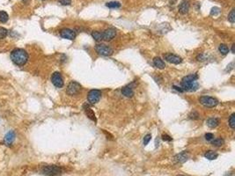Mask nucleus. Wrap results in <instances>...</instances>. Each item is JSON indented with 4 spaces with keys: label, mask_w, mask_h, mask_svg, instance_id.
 Wrapping results in <instances>:
<instances>
[{
    "label": "nucleus",
    "mask_w": 235,
    "mask_h": 176,
    "mask_svg": "<svg viewBox=\"0 0 235 176\" xmlns=\"http://www.w3.org/2000/svg\"><path fill=\"white\" fill-rule=\"evenodd\" d=\"M13 63L18 66H23L28 61V54L23 48H15L10 55Z\"/></svg>",
    "instance_id": "nucleus-1"
},
{
    "label": "nucleus",
    "mask_w": 235,
    "mask_h": 176,
    "mask_svg": "<svg viewBox=\"0 0 235 176\" xmlns=\"http://www.w3.org/2000/svg\"><path fill=\"white\" fill-rule=\"evenodd\" d=\"M198 79V76L196 74H190L186 77H184L181 82V88L183 91H188V92H194L196 91L199 87L198 82L196 80Z\"/></svg>",
    "instance_id": "nucleus-2"
},
{
    "label": "nucleus",
    "mask_w": 235,
    "mask_h": 176,
    "mask_svg": "<svg viewBox=\"0 0 235 176\" xmlns=\"http://www.w3.org/2000/svg\"><path fill=\"white\" fill-rule=\"evenodd\" d=\"M42 172L47 176H58L62 174V168L55 165H50L44 166Z\"/></svg>",
    "instance_id": "nucleus-3"
},
{
    "label": "nucleus",
    "mask_w": 235,
    "mask_h": 176,
    "mask_svg": "<svg viewBox=\"0 0 235 176\" xmlns=\"http://www.w3.org/2000/svg\"><path fill=\"white\" fill-rule=\"evenodd\" d=\"M199 102L206 108H214L219 104V100L216 98L210 96H202L199 98Z\"/></svg>",
    "instance_id": "nucleus-4"
},
{
    "label": "nucleus",
    "mask_w": 235,
    "mask_h": 176,
    "mask_svg": "<svg viewBox=\"0 0 235 176\" xmlns=\"http://www.w3.org/2000/svg\"><path fill=\"white\" fill-rule=\"evenodd\" d=\"M95 50L99 55L103 56H110L114 53L112 48L107 46L106 44H102V43L95 45Z\"/></svg>",
    "instance_id": "nucleus-5"
},
{
    "label": "nucleus",
    "mask_w": 235,
    "mask_h": 176,
    "mask_svg": "<svg viewBox=\"0 0 235 176\" xmlns=\"http://www.w3.org/2000/svg\"><path fill=\"white\" fill-rule=\"evenodd\" d=\"M100 97H101V92L99 91V90H91L88 94H87V100H88V103L90 105H94L96 104L97 102H99V100H100Z\"/></svg>",
    "instance_id": "nucleus-6"
},
{
    "label": "nucleus",
    "mask_w": 235,
    "mask_h": 176,
    "mask_svg": "<svg viewBox=\"0 0 235 176\" xmlns=\"http://www.w3.org/2000/svg\"><path fill=\"white\" fill-rule=\"evenodd\" d=\"M81 90V85L80 84H78V82L76 81H71L68 86H67V90H66V93L71 95V96H73V95H76L78 94V93L80 92Z\"/></svg>",
    "instance_id": "nucleus-7"
},
{
    "label": "nucleus",
    "mask_w": 235,
    "mask_h": 176,
    "mask_svg": "<svg viewBox=\"0 0 235 176\" xmlns=\"http://www.w3.org/2000/svg\"><path fill=\"white\" fill-rule=\"evenodd\" d=\"M51 82L52 84L57 87V88H62L64 85V82H63V79L61 75L60 72L58 71H56L52 74L51 76Z\"/></svg>",
    "instance_id": "nucleus-8"
},
{
    "label": "nucleus",
    "mask_w": 235,
    "mask_h": 176,
    "mask_svg": "<svg viewBox=\"0 0 235 176\" xmlns=\"http://www.w3.org/2000/svg\"><path fill=\"white\" fill-rule=\"evenodd\" d=\"M164 58L167 62L173 64H179L182 62V58L177 55H174L172 53H167L164 55Z\"/></svg>",
    "instance_id": "nucleus-9"
},
{
    "label": "nucleus",
    "mask_w": 235,
    "mask_h": 176,
    "mask_svg": "<svg viewBox=\"0 0 235 176\" xmlns=\"http://www.w3.org/2000/svg\"><path fill=\"white\" fill-rule=\"evenodd\" d=\"M60 36L63 39L73 41L76 38V32L70 28H63L60 31Z\"/></svg>",
    "instance_id": "nucleus-10"
},
{
    "label": "nucleus",
    "mask_w": 235,
    "mask_h": 176,
    "mask_svg": "<svg viewBox=\"0 0 235 176\" xmlns=\"http://www.w3.org/2000/svg\"><path fill=\"white\" fill-rule=\"evenodd\" d=\"M101 34H102V40H104L106 42H109V41L113 40L115 37L116 32L113 28H108V29L104 30L103 32L101 33Z\"/></svg>",
    "instance_id": "nucleus-11"
},
{
    "label": "nucleus",
    "mask_w": 235,
    "mask_h": 176,
    "mask_svg": "<svg viewBox=\"0 0 235 176\" xmlns=\"http://www.w3.org/2000/svg\"><path fill=\"white\" fill-rule=\"evenodd\" d=\"M15 132L13 130H10L9 132H7L4 137V144L6 146H11L13 141L15 140Z\"/></svg>",
    "instance_id": "nucleus-12"
},
{
    "label": "nucleus",
    "mask_w": 235,
    "mask_h": 176,
    "mask_svg": "<svg viewBox=\"0 0 235 176\" xmlns=\"http://www.w3.org/2000/svg\"><path fill=\"white\" fill-rule=\"evenodd\" d=\"M188 159V153L187 151H182L181 153H178L176 154L174 157H173V162L176 163V164H181V163H184L186 162Z\"/></svg>",
    "instance_id": "nucleus-13"
},
{
    "label": "nucleus",
    "mask_w": 235,
    "mask_h": 176,
    "mask_svg": "<svg viewBox=\"0 0 235 176\" xmlns=\"http://www.w3.org/2000/svg\"><path fill=\"white\" fill-rule=\"evenodd\" d=\"M83 108H84V111L86 113V114L87 115V117L89 119H91L92 121H94V123H97V119H96V116H95V114L93 111V109L89 107V105L87 104H85L83 106Z\"/></svg>",
    "instance_id": "nucleus-14"
},
{
    "label": "nucleus",
    "mask_w": 235,
    "mask_h": 176,
    "mask_svg": "<svg viewBox=\"0 0 235 176\" xmlns=\"http://www.w3.org/2000/svg\"><path fill=\"white\" fill-rule=\"evenodd\" d=\"M189 10V3L188 0H183L179 5V12L181 14H186L188 13Z\"/></svg>",
    "instance_id": "nucleus-15"
},
{
    "label": "nucleus",
    "mask_w": 235,
    "mask_h": 176,
    "mask_svg": "<svg viewBox=\"0 0 235 176\" xmlns=\"http://www.w3.org/2000/svg\"><path fill=\"white\" fill-rule=\"evenodd\" d=\"M122 94L123 95H124L127 98H131L134 95V91H133V88L130 86V85H127L123 87L122 89Z\"/></svg>",
    "instance_id": "nucleus-16"
},
{
    "label": "nucleus",
    "mask_w": 235,
    "mask_h": 176,
    "mask_svg": "<svg viewBox=\"0 0 235 176\" xmlns=\"http://www.w3.org/2000/svg\"><path fill=\"white\" fill-rule=\"evenodd\" d=\"M153 64H154V66H155L156 68L160 69V70L165 69V67H166L165 62H164L160 57H158V56H156V57L153 58Z\"/></svg>",
    "instance_id": "nucleus-17"
},
{
    "label": "nucleus",
    "mask_w": 235,
    "mask_h": 176,
    "mask_svg": "<svg viewBox=\"0 0 235 176\" xmlns=\"http://www.w3.org/2000/svg\"><path fill=\"white\" fill-rule=\"evenodd\" d=\"M206 123H207L208 127H210V128H216L219 124V120L218 118H210V119L207 120Z\"/></svg>",
    "instance_id": "nucleus-18"
},
{
    "label": "nucleus",
    "mask_w": 235,
    "mask_h": 176,
    "mask_svg": "<svg viewBox=\"0 0 235 176\" xmlns=\"http://www.w3.org/2000/svg\"><path fill=\"white\" fill-rule=\"evenodd\" d=\"M204 157H205L206 159H208V160H214L219 157V154L216 153V152H214V151H208L204 154Z\"/></svg>",
    "instance_id": "nucleus-19"
},
{
    "label": "nucleus",
    "mask_w": 235,
    "mask_h": 176,
    "mask_svg": "<svg viewBox=\"0 0 235 176\" xmlns=\"http://www.w3.org/2000/svg\"><path fill=\"white\" fill-rule=\"evenodd\" d=\"M9 19V15L6 12L4 11H0V22L5 23Z\"/></svg>",
    "instance_id": "nucleus-20"
},
{
    "label": "nucleus",
    "mask_w": 235,
    "mask_h": 176,
    "mask_svg": "<svg viewBox=\"0 0 235 176\" xmlns=\"http://www.w3.org/2000/svg\"><path fill=\"white\" fill-rule=\"evenodd\" d=\"M92 36L96 42H101L102 41V34L101 33L99 32V31H94L92 32Z\"/></svg>",
    "instance_id": "nucleus-21"
},
{
    "label": "nucleus",
    "mask_w": 235,
    "mask_h": 176,
    "mask_svg": "<svg viewBox=\"0 0 235 176\" xmlns=\"http://www.w3.org/2000/svg\"><path fill=\"white\" fill-rule=\"evenodd\" d=\"M219 50L222 55H227L229 53V48L225 44H220L219 46Z\"/></svg>",
    "instance_id": "nucleus-22"
},
{
    "label": "nucleus",
    "mask_w": 235,
    "mask_h": 176,
    "mask_svg": "<svg viewBox=\"0 0 235 176\" xmlns=\"http://www.w3.org/2000/svg\"><path fill=\"white\" fill-rule=\"evenodd\" d=\"M224 144H225V141H224V139H222V138H216V139H214V140L211 142V144H212L213 146H216V147H220V146H222Z\"/></svg>",
    "instance_id": "nucleus-23"
},
{
    "label": "nucleus",
    "mask_w": 235,
    "mask_h": 176,
    "mask_svg": "<svg viewBox=\"0 0 235 176\" xmlns=\"http://www.w3.org/2000/svg\"><path fill=\"white\" fill-rule=\"evenodd\" d=\"M109 8H119L121 6V4L117 1H111V2H109L107 3L106 4Z\"/></svg>",
    "instance_id": "nucleus-24"
},
{
    "label": "nucleus",
    "mask_w": 235,
    "mask_h": 176,
    "mask_svg": "<svg viewBox=\"0 0 235 176\" xmlns=\"http://www.w3.org/2000/svg\"><path fill=\"white\" fill-rule=\"evenodd\" d=\"M229 126L232 129L235 128V114H232L231 116L229 117Z\"/></svg>",
    "instance_id": "nucleus-25"
},
{
    "label": "nucleus",
    "mask_w": 235,
    "mask_h": 176,
    "mask_svg": "<svg viewBox=\"0 0 235 176\" xmlns=\"http://www.w3.org/2000/svg\"><path fill=\"white\" fill-rule=\"evenodd\" d=\"M7 34H8V31H7V29H6V28H4V27H0V40H2V39H4V38L7 36Z\"/></svg>",
    "instance_id": "nucleus-26"
},
{
    "label": "nucleus",
    "mask_w": 235,
    "mask_h": 176,
    "mask_svg": "<svg viewBox=\"0 0 235 176\" xmlns=\"http://www.w3.org/2000/svg\"><path fill=\"white\" fill-rule=\"evenodd\" d=\"M228 20L231 22V23H234L235 22V10L234 9H233L232 11H231V13H229V15H228Z\"/></svg>",
    "instance_id": "nucleus-27"
},
{
    "label": "nucleus",
    "mask_w": 235,
    "mask_h": 176,
    "mask_svg": "<svg viewBox=\"0 0 235 176\" xmlns=\"http://www.w3.org/2000/svg\"><path fill=\"white\" fill-rule=\"evenodd\" d=\"M220 13V9L219 7H213L210 11V15L212 16H217Z\"/></svg>",
    "instance_id": "nucleus-28"
},
{
    "label": "nucleus",
    "mask_w": 235,
    "mask_h": 176,
    "mask_svg": "<svg viewBox=\"0 0 235 176\" xmlns=\"http://www.w3.org/2000/svg\"><path fill=\"white\" fill-rule=\"evenodd\" d=\"M188 116H189V118L192 119V120H197V119L199 118V114H198V113L196 112V111H193L192 113H190Z\"/></svg>",
    "instance_id": "nucleus-29"
},
{
    "label": "nucleus",
    "mask_w": 235,
    "mask_h": 176,
    "mask_svg": "<svg viewBox=\"0 0 235 176\" xmlns=\"http://www.w3.org/2000/svg\"><path fill=\"white\" fill-rule=\"evenodd\" d=\"M152 139V135L151 134H147L144 137V145H147L149 144V142Z\"/></svg>",
    "instance_id": "nucleus-30"
},
{
    "label": "nucleus",
    "mask_w": 235,
    "mask_h": 176,
    "mask_svg": "<svg viewBox=\"0 0 235 176\" xmlns=\"http://www.w3.org/2000/svg\"><path fill=\"white\" fill-rule=\"evenodd\" d=\"M214 138V135L212 134V133H207V134H205V139L207 140V141H210V140H212Z\"/></svg>",
    "instance_id": "nucleus-31"
},
{
    "label": "nucleus",
    "mask_w": 235,
    "mask_h": 176,
    "mask_svg": "<svg viewBox=\"0 0 235 176\" xmlns=\"http://www.w3.org/2000/svg\"><path fill=\"white\" fill-rule=\"evenodd\" d=\"M162 139H163L164 141H168V142H171L173 140L172 137H171L170 136L167 135V134H164V135L162 136Z\"/></svg>",
    "instance_id": "nucleus-32"
},
{
    "label": "nucleus",
    "mask_w": 235,
    "mask_h": 176,
    "mask_svg": "<svg viewBox=\"0 0 235 176\" xmlns=\"http://www.w3.org/2000/svg\"><path fill=\"white\" fill-rule=\"evenodd\" d=\"M58 2L63 5H69L71 3V0H58Z\"/></svg>",
    "instance_id": "nucleus-33"
},
{
    "label": "nucleus",
    "mask_w": 235,
    "mask_h": 176,
    "mask_svg": "<svg viewBox=\"0 0 235 176\" xmlns=\"http://www.w3.org/2000/svg\"><path fill=\"white\" fill-rule=\"evenodd\" d=\"M234 63H232V64H230L228 66H227V68H226V70H225V71H230L231 70H233L234 69Z\"/></svg>",
    "instance_id": "nucleus-34"
},
{
    "label": "nucleus",
    "mask_w": 235,
    "mask_h": 176,
    "mask_svg": "<svg viewBox=\"0 0 235 176\" xmlns=\"http://www.w3.org/2000/svg\"><path fill=\"white\" fill-rule=\"evenodd\" d=\"M173 89H175L176 91L180 92V93H182V92H183V89H182V88H181V87H178V86H176V85H173Z\"/></svg>",
    "instance_id": "nucleus-35"
},
{
    "label": "nucleus",
    "mask_w": 235,
    "mask_h": 176,
    "mask_svg": "<svg viewBox=\"0 0 235 176\" xmlns=\"http://www.w3.org/2000/svg\"><path fill=\"white\" fill-rule=\"evenodd\" d=\"M234 44H233V45H232V53H234Z\"/></svg>",
    "instance_id": "nucleus-36"
},
{
    "label": "nucleus",
    "mask_w": 235,
    "mask_h": 176,
    "mask_svg": "<svg viewBox=\"0 0 235 176\" xmlns=\"http://www.w3.org/2000/svg\"><path fill=\"white\" fill-rule=\"evenodd\" d=\"M177 176H185V175H177Z\"/></svg>",
    "instance_id": "nucleus-37"
}]
</instances>
